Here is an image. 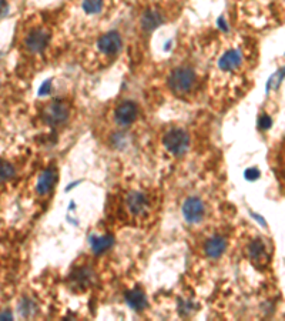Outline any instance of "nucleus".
<instances>
[{"label": "nucleus", "instance_id": "obj_16", "mask_svg": "<svg viewBox=\"0 0 285 321\" xmlns=\"http://www.w3.org/2000/svg\"><path fill=\"white\" fill-rule=\"evenodd\" d=\"M103 5L104 0H83L81 2V7L87 14H97L103 10Z\"/></svg>", "mask_w": 285, "mask_h": 321}, {"label": "nucleus", "instance_id": "obj_19", "mask_svg": "<svg viewBox=\"0 0 285 321\" xmlns=\"http://www.w3.org/2000/svg\"><path fill=\"white\" fill-rule=\"evenodd\" d=\"M76 278V281L81 286H86L88 281H90V277H92V271L88 269H80V270L76 271V274L73 276Z\"/></svg>", "mask_w": 285, "mask_h": 321}, {"label": "nucleus", "instance_id": "obj_15", "mask_svg": "<svg viewBox=\"0 0 285 321\" xmlns=\"http://www.w3.org/2000/svg\"><path fill=\"white\" fill-rule=\"evenodd\" d=\"M248 256L253 258L254 261H261L262 258L266 257V248L264 241L261 239L254 240L250 246H248Z\"/></svg>", "mask_w": 285, "mask_h": 321}, {"label": "nucleus", "instance_id": "obj_6", "mask_svg": "<svg viewBox=\"0 0 285 321\" xmlns=\"http://www.w3.org/2000/svg\"><path fill=\"white\" fill-rule=\"evenodd\" d=\"M205 214V206L199 197H188L183 204V216L188 223L195 224L203 220Z\"/></svg>", "mask_w": 285, "mask_h": 321}, {"label": "nucleus", "instance_id": "obj_21", "mask_svg": "<svg viewBox=\"0 0 285 321\" xmlns=\"http://www.w3.org/2000/svg\"><path fill=\"white\" fill-rule=\"evenodd\" d=\"M244 177L247 179L248 182H254V180H257V179L260 177V170L255 169V167L248 169V170H245V173H244Z\"/></svg>", "mask_w": 285, "mask_h": 321}, {"label": "nucleus", "instance_id": "obj_7", "mask_svg": "<svg viewBox=\"0 0 285 321\" xmlns=\"http://www.w3.org/2000/svg\"><path fill=\"white\" fill-rule=\"evenodd\" d=\"M123 40L117 32H109L103 34L97 42L99 50L105 56H116L118 51L121 50Z\"/></svg>", "mask_w": 285, "mask_h": 321}, {"label": "nucleus", "instance_id": "obj_3", "mask_svg": "<svg viewBox=\"0 0 285 321\" xmlns=\"http://www.w3.org/2000/svg\"><path fill=\"white\" fill-rule=\"evenodd\" d=\"M50 33L44 27H33L23 38V46L29 53H42L49 46Z\"/></svg>", "mask_w": 285, "mask_h": 321}, {"label": "nucleus", "instance_id": "obj_23", "mask_svg": "<svg viewBox=\"0 0 285 321\" xmlns=\"http://www.w3.org/2000/svg\"><path fill=\"white\" fill-rule=\"evenodd\" d=\"M49 86H50V82L44 83L43 87L40 88V95H46V93H47V88H49Z\"/></svg>", "mask_w": 285, "mask_h": 321}, {"label": "nucleus", "instance_id": "obj_14", "mask_svg": "<svg viewBox=\"0 0 285 321\" xmlns=\"http://www.w3.org/2000/svg\"><path fill=\"white\" fill-rule=\"evenodd\" d=\"M163 23L162 13L157 10H147L141 17V26L146 32H151Z\"/></svg>", "mask_w": 285, "mask_h": 321}, {"label": "nucleus", "instance_id": "obj_18", "mask_svg": "<svg viewBox=\"0 0 285 321\" xmlns=\"http://www.w3.org/2000/svg\"><path fill=\"white\" fill-rule=\"evenodd\" d=\"M36 310H38V306L31 301V300L25 298L23 301L20 302V313L25 315V317H30V315H33L36 313Z\"/></svg>", "mask_w": 285, "mask_h": 321}, {"label": "nucleus", "instance_id": "obj_22", "mask_svg": "<svg viewBox=\"0 0 285 321\" xmlns=\"http://www.w3.org/2000/svg\"><path fill=\"white\" fill-rule=\"evenodd\" d=\"M6 9H7L6 0H0V16L6 13Z\"/></svg>", "mask_w": 285, "mask_h": 321}, {"label": "nucleus", "instance_id": "obj_2", "mask_svg": "<svg viewBox=\"0 0 285 321\" xmlns=\"http://www.w3.org/2000/svg\"><path fill=\"white\" fill-rule=\"evenodd\" d=\"M163 145L170 153H173L174 156H181L188 150V146H190L188 133L183 129H173L166 133L163 139Z\"/></svg>", "mask_w": 285, "mask_h": 321}, {"label": "nucleus", "instance_id": "obj_1", "mask_svg": "<svg viewBox=\"0 0 285 321\" xmlns=\"http://www.w3.org/2000/svg\"><path fill=\"white\" fill-rule=\"evenodd\" d=\"M197 82L194 70L190 67H179L168 77V86L177 96H184L190 93Z\"/></svg>", "mask_w": 285, "mask_h": 321}, {"label": "nucleus", "instance_id": "obj_17", "mask_svg": "<svg viewBox=\"0 0 285 321\" xmlns=\"http://www.w3.org/2000/svg\"><path fill=\"white\" fill-rule=\"evenodd\" d=\"M14 173L16 170L12 164L7 163V162H0V183L10 180L14 176Z\"/></svg>", "mask_w": 285, "mask_h": 321}, {"label": "nucleus", "instance_id": "obj_10", "mask_svg": "<svg viewBox=\"0 0 285 321\" xmlns=\"http://www.w3.org/2000/svg\"><path fill=\"white\" fill-rule=\"evenodd\" d=\"M227 250V240L221 236H212L205 241L204 253L207 257L218 258L221 257Z\"/></svg>", "mask_w": 285, "mask_h": 321}, {"label": "nucleus", "instance_id": "obj_13", "mask_svg": "<svg viewBox=\"0 0 285 321\" xmlns=\"http://www.w3.org/2000/svg\"><path fill=\"white\" fill-rule=\"evenodd\" d=\"M126 301L129 304V307H131L133 310L141 311L147 306V297L144 294V291L136 289L126 293Z\"/></svg>", "mask_w": 285, "mask_h": 321}, {"label": "nucleus", "instance_id": "obj_5", "mask_svg": "<svg viewBox=\"0 0 285 321\" xmlns=\"http://www.w3.org/2000/svg\"><path fill=\"white\" fill-rule=\"evenodd\" d=\"M137 116H138V107L134 101L131 100L121 101L116 109V113H114L116 123L121 127L131 126L136 121Z\"/></svg>", "mask_w": 285, "mask_h": 321}, {"label": "nucleus", "instance_id": "obj_12", "mask_svg": "<svg viewBox=\"0 0 285 321\" xmlns=\"http://www.w3.org/2000/svg\"><path fill=\"white\" fill-rule=\"evenodd\" d=\"M88 243H90V247L96 254H101V253L107 252L110 247L114 244V237L113 236H92L88 239Z\"/></svg>", "mask_w": 285, "mask_h": 321}, {"label": "nucleus", "instance_id": "obj_8", "mask_svg": "<svg viewBox=\"0 0 285 321\" xmlns=\"http://www.w3.org/2000/svg\"><path fill=\"white\" fill-rule=\"evenodd\" d=\"M244 63V56L240 49H228L223 53V56L218 60V67L225 72V73H231L236 72L242 66Z\"/></svg>", "mask_w": 285, "mask_h": 321}, {"label": "nucleus", "instance_id": "obj_20", "mask_svg": "<svg viewBox=\"0 0 285 321\" xmlns=\"http://www.w3.org/2000/svg\"><path fill=\"white\" fill-rule=\"evenodd\" d=\"M273 124V120L271 117L268 116V114H261L260 119H258V126H260L261 130H266V129H270Z\"/></svg>", "mask_w": 285, "mask_h": 321}, {"label": "nucleus", "instance_id": "obj_11", "mask_svg": "<svg viewBox=\"0 0 285 321\" xmlns=\"http://www.w3.org/2000/svg\"><path fill=\"white\" fill-rule=\"evenodd\" d=\"M57 183V171L55 169H47L44 170L38 179L36 190L40 195H44L50 193Z\"/></svg>", "mask_w": 285, "mask_h": 321}, {"label": "nucleus", "instance_id": "obj_9", "mask_svg": "<svg viewBox=\"0 0 285 321\" xmlns=\"http://www.w3.org/2000/svg\"><path fill=\"white\" fill-rule=\"evenodd\" d=\"M126 206L129 208L131 214H141L147 206H149V199L147 195L141 193V191H131L126 197Z\"/></svg>", "mask_w": 285, "mask_h": 321}, {"label": "nucleus", "instance_id": "obj_4", "mask_svg": "<svg viewBox=\"0 0 285 321\" xmlns=\"http://www.w3.org/2000/svg\"><path fill=\"white\" fill-rule=\"evenodd\" d=\"M68 107L63 101H51L43 110V120L49 126H62L68 119Z\"/></svg>", "mask_w": 285, "mask_h": 321}]
</instances>
